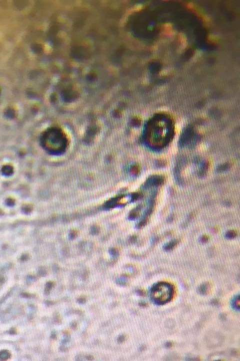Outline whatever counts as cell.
<instances>
[{"instance_id":"1","label":"cell","mask_w":240,"mask_h":361,"mask_svg":"<svg viewBox=\"0 0 240 361\" xmlns=\"http://www.w3.org/2000/svg\"><path fill=\"white\" fill-rule=\"evenodd\" d=\"M174 293V289L170 284L160 282L152 286L150 290V297L154 304L162 305L172 300Z\"/></svg>"}]
</instances>
